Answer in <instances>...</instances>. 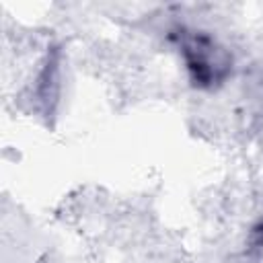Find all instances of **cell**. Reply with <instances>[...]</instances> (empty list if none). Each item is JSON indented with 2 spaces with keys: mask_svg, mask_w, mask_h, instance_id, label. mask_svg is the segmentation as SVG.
<instances>
[{
  "mask_svg": "<svg viewBox=\"0 0 263 263\" xmlns=\"http://www.w3.org/2000/svg\"><path fill=\"white\" fill-rule=\"evenodd\" d=\"M181 51L189 76L197 86H214L222 82L230 72V55L208 35H183Z\"/></svg>",
  "mask_w": 263,
  "mask_h": 263,
  "instance_id": "1",
  "label": "cell"
}]
</instances>
